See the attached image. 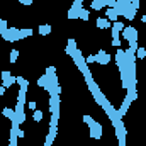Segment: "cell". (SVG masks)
<instances>
[{
    "instance_id": "10",
    "label": "cell",
    "mask_w": 146,
    "mask_h": 146,
    "mask_svg": "<svg viewBox=\"0 0 146 146\" xmlns=\"http://www.w3.org/2000/svg\"><path fill=\"white\" fill-rule=\"evenodd\" d=\"M2 115H3L5 119H10V121H14V119H15V109L3 107V110H2Z\"/></svg>"
},
{
    "instance_id": "22",
    "label": "cell",
    "mask_w": 146,
    "mask_h": 146,
    "mask_svg": "<svg viewBox=\"0 0 146 146\" xmlns=\"http://www.w3.org/2000/svg\"><path fill=\"white\" fill-rule=\"evenodd\" d=\"M42 117H44V115H42V110L36 109L34 112H33V121H34V122H41V121H42Z\"/></svg>"
},
{
    "instance_id": "11",
    "label": "cell",
    "mask_w": 146,
    "mask_h": 146,
    "mask_svg": "<svg viewBox=\"0 0 146 146\" xmlns=\"http://www.w3.org/2000/svg\"><path fill=\"white\" fill-rule=\"evenodd\" d=\"M76 49H78L76 48V41L75 39H68V42H66V53H68V56H72Z\"/></svg>"
},
{
    "instance_id": "26",
    "label": "cell",
    "mask_w": 146,
    "mask_h": 146,
    "mask_svg": "<svg viewBox=\"0 0 146 146\" xmlns=\"http://www.w3.org/2000/svg\"><path fill=\"white\" fill-rule=\"evenodd\" d=\"M139 3H141V0H131V3H129V5H131V9H133V10H138V9H139Z\"/></svg>"
},
{
    "instance_id": "4",
    "label": "cell",
    "mask_w": 146,
    "mask_h": 146,
    "mask_svg": "<svg viewBox=\"0 0 146 146\" xmlns=\"http://www.w3.org/2000/svg\"><path fill=\"white\" fill-rule=\"evenodd\" d=\"M37 87H41V88H44L48 94H51V80H49V76L42 73V75L37 78Z\"/></svg>"
},
{
    "instance_id": "3",
    "label": "cell",
    "mask_w": 146,
    "mask_h": 146,
    "mask_svg": "<svg viewBox=\"0 0 146 146\" xmlns=\"http://www.w3.org/2000/svg\"><path fill=\"white\" fill-rule=\"evenodd\" d=\"M90 138L95 139V141H100V138H102V126L97 121L90 126Z\"/></svg>"
},
{
    "instance_id": "19",
    "label": "cell",
    "mask_w": 146,
    "mask_h": 146,
    "mask_svg": "<svg viewBox=\"0 0 146 146\" xmlns=\"http://www.w3.org/2000/svg\"><path fill=\"white\" fill-rule=\"evenodd\" d=\"M17 60H19V49H10V58H9V61L10 63H17Z\"/></svg>"
},
{
    "instance_id": "32",
    "label": "cell",
    "mask_w": 146,
    "mask_h": 146,
    "mask_svg": "<svg viewBox=\"0 0 146 146\" xmlns=\"http://www.w3.org/2000/svg\"><path fill=\"white\" fill-rule=\"evenodd\" d=\"M141 22H145L146 24V15H141Z\"/></svg>"
},
{
    "instance_id": "6",
    "label": "cell",
    "mask_w": 146,
    "mask_h": 146,
    "mask_svg": "<svg viewBox=\"0 0 146 146\" xmlns=\"http://www.w3.org/2000/svg\"><path fill=\"white\" fill-rule=\"evenodd\" d=\"M95 63H99V65H109L110 63V54H107L104 49H100V51L95 54Z\"/></svg>"
},
{
    "instance_id": "2",
    "label": "cell",
    "mask_w": 146,
    "mask_h": 146,
    "mask_svg": "<svg viewBox=\"0 0 146 146\" xmlns=\"http://www.w3.org/2000/svg\"><path fill=\"white\" fill-rule=\"evenodd\" d=\"M121 37L124 41H138V31L133 27V26H127L124 27V31L121 33Z\"/></svg>"
},
{
    "instance_id": "20",
    "label": "cell",
    "mask_w": 146,
    "mask_h": 146,
    "mask_svg": "<svg viewBox=\"0 0 146 146\" xmlns=\"http://www.w3.org/2000/svg\"><path fill=\"white\" fill-rule=\"evenodd\" d=\"M82 121H83V124H87L88 127H90V126L95 122V121H94V117H92L90 114H83V115H82Z\"/></svg>"
},
{
    "instance_id": "5",
    "label": "cell",
    "mask_w": 146,
    "mask_h": 146,
    "mask_svg": "<svg viewBox=\"0 0 146 146\" xmlns=\"http://www.w3.org/2000/svg\"><path fill=\"white\" fill-rule=\"evenodd\" d=\"M115 63L119 66V70H124L126 68V51L117 48V53H115Z\"/></svg>"
},
{
    "instance_id": "25",
    "label": "cell",
    "mask_w": 146,
    "mask_h": 146,
    "mask_svg": "<svg viewBox=\"0 0 146 146\" xmlns=\"http://www.w3.org/2000/svg\"><path fill=\"white\" fill-rule=\"evenodd\" d=\"M26 106H27V109L33 110V112L37 109V102H36V100H27V104H26Z\"/></svg>"
},
{
    "instance_id": "23",
    "label": "cell",
    "mask_w": 146,
    "mask_h": 146,
    "mask_svg": "<svg viewBox=\"0 0 146 146\" xmlns=\"http://www.w3.org/2000/svg\"><path fill=\"white\" fill-rule=\"evenodd\" d=\"M2 82H3V87H5V88H10V87L15 83V76H9L7 80H2Z\"/></svg>"
},
{
    "instance_id": "29",
    "label": "cell",
    "mask_w": 146,
    "mask_h": 146,
    "mask_svg": "<svg viewBox=\"0 0 146 146\" xmlns=\"http://www.w3.org/2000/svg\"><path fill=\"white\" fill-rule=\"evenodd\" d=\"M17 138H19V139H24V138H26V133H24L22 129H19V131H17Z\"/></svg>"
},
{
    "instance_id": "9",
    "label": "cell",
    "mask_w": 146,
    "mask_h": 146,
    "mask_svg": "<svg viewBox=\"0 0 146 146\" xmlns=\"http://www.w3.org/2000/svg\"><path fill=\"white\" fill-rule=\"evenodd\" d=\"M95 26H97L99 29H109L110 27V21H107V17H97Z\"/></svg>"
},
{
    "instance_id": "12",
    "label": "cell",
    "mask_w": 146,
    "mask_h": 146,
    "mask_svg": "<svg viewBox=\"0 0 146 146\" xmlns=\"http://www.w3.org/2000/svg\"><path fill=\"white\" fill-rule=\"evenodd\" d=\"M78 19H80V21H87V22H88V19H90V10H88V9H85V7H82V9L78 10Z\"/></svg>"
},
{
    "instance_id": "33",
    "label": "cell",
    "mask_w": 146,
    "mask_h": 146,
    "mask_svg": "<svg viewBox=\"0 0 146 146\" xmlns=\"http://www.w3.org/2000/svg\"><path fill=\"white\" fill-rule=\"evenodd\" d=\"M0 100H2V97H0Z\"/></svg>"
},
{
    "instance_id": "31",
    "label": "cell",
    "mask_w": 146,
    "mask_h": 146,
    "mask_svg": "<svg viewBox=\"0 0 146 146\" xmlns=\"http://www.w3.org/2000/svg\"><path fill=\"white\" fill-rule=\"evenodd\" d=\"M5 90H7V88H5V87H3V85H0V97H2V95H3V94H5Z\"/></svg>"
},
{
    "instance_id": "13",
    "label": "cell",
    "mask_w": 146,
    "mask_h": 146,
    "mask_svg": "<svg viewBox=\"0 0 146 146\" xmlns=\"http://www.w3.org/2000/svg\"><path fill=\"white\" fill-rule=\"evenodd\" d=\"M51 29H53V27H51L49 24H41L37 31H39L41 36H49V34H51Z\"/></svg>"
},
{
    "instance_id": "21",
    "label": "cell",
    "mask_w": 146,
    "mask_h": 146,
    "mask_svg": "<svg viewBox=\"0 0 146 146\" xmlns=\"http://www.w3.org/2000/svg\"><path fill=\"white\" fill-rule=\"evenodd\" d=\"M145 58H146V48L139 46L138 51H136V60H145Z\"/></svg>"
},
{
    "instance_id": "24",
    "label": "cell",
    "mask_w": 146,
    "mask_h": 146,
    "mask_svg": "<svg viewBox=\"0 0 146 146\" xmlns=\"http://www.w3.org/2000/svg\"><path fill=\"white\" fill-rule=\"evenodd\" d=\"M44 75H48L49 78H51V76H54V75H56V66H48V68H46V72H44Z\"/></svg>"
},
{
    "instance_id": "17",
    "label": "cell",
    "mask_w": 146,
    "mask_h": 146,
    "mask_svg": "<svg viewBox=\"0 0 146 146\" xmlns=\"http://www.w3.org/2000/svg\"><path fill=\"white\" fill-rule=\"evenodd\" d=\"M90 7H92L94 10H100V9H104L106 5H104L102 0H92V2H90Z\"/></svg>"
},
{
    "instance_id": "30",
    "label": "cell",
    "mask_w": 146,
    "mask_h": 146,
    "mask_svg": "<svg viewBox=\"0 0 146 146\" xmlns=\"http://www.w3.org/2000/svg\"><path fill=\"white\" fill-rule=\"evenodd\" d=\"M19 3H21V5H26V7H27V5H33V0H19Z\"/></svg>"
},
{
    "instance_id": "14",
    "label": "cell",
    "mask_w": 146,
    "mask_h": 146,
    "mask_svg": "<svg viewBox=\"0 0 146 146\" xmlns=\"http://www.w3.org/2000/svg\"><path fill=\"white\" fill-rule=\"evenodd\" d=\"M106 17H107V21H110V22H115L119 15H117V12H115L114 9H107V10H106Z\"/></svg>"
},
{
    "instance_id": "28",
    "label": "cell",
    "mask_w": 146,
    "mask_h": 146,
    "mask_svg": "<svg viewBox=\"0 0 146 146\" xmlns=\"http://www.w3.org/2000/svg\"><path fill=\"white\" fill-rule=\"evenodd\" d=\"M0 76H2V80H7V78H9V76H12V75H10V72H7V70H5V72H2Z\"/></svg>"
},
{
    "instance_id": "15",
    "label": "cell",
    "mask_w": 146,
    "mask_h": 146,
    "mask_svg": "<svg viewBox=\"0 0 146 146\" xmlns=\"http://www.w3.org/2000/svg\"><path fill=\"white\" fill-rule=\"evenodd\" d=\"M60 95H49V107H60Z\"/></svg>"
},
{
    "instance_id": "27",
    "label": "cell",
    "mask_w": 146,
    "mask_h": 146,
    "mask_svg": "<svg viewBox=\"0 0 146 146\" xmlns=\"http://www.w3.org/2000/svg\"><path fill=\"white\" fill-rule=\"evenodd\" d=\"M85 63H87V65H92V63H95V54H88V56L85 58Z\"/></svg>"
},
{
    "instance_id": "7",
    "label": "cell",
    "mask_w": 146,
    "mask_h": 146,
    "mask_svg": "<svg viewBox=\"0 0 146 146\" xmlns=\"http://www.w3.org/2000/svg\"><path fill=\"white\" fill-rule=\"evenodd\" d=\"M31 36H33V29H17L15 31V41H21V39H26Z\"/></svg>"
},
{
    "instance_id": "18",
    "label": "cell",
    "mask_w": 146,
    "mask_h": 146,
    "mask_svg": "<svg viewBox=\"0 0 146 146\" xmlns=\"http://www.w3.org/2000/svg\"><path fill=\"white\" fill-rule=\"evenodd\" d=\"M110 27H112V31H117V33H122L126 26H124V24H122L121 21H115V22H114V24H112Z\"/></svg>"
},
{
    "instance_id": "1",
    "label": "cell",
    "mask_w": 146,
    "mask_h": 146,
    "mask_svg": "<svg viewBox=\"0 0 146 146\" xmlns=\"http://www.w3.org/2000/svg\"><path fill=\"white\" fill-rule=\"evenodd\" d=\"M112 124H114V133H115V138H117L119 145L126 146V136H127V133H126V126H124L122 119H117Z\"/></svg>"
},
{
    "instance_id": "8",
    "label": "cell",
    "mask_w": 146,
    "mask_h": 146,
    "mask_svg": "<svg viewBox=\"0 0 146 146\" xmlns=\"http://www.w3.org/2000/svg\"><path fill=\"white\" fill-rule=\"evenodd\" d=\"M15 83L21 87V90H27V88H29V80L24 78L22 75H17V76H15Z\"/></svg>"
},
{
    "instance_id": "16",
    "label": "cell",
    "mask_w": 146,
    "mask_h": 146,
    "mask_svg": "<svg viewBox=\"0 0 146 146\" xmlns=\"http://www.w3.org/2000/svg\"><path fill=\"white\" fill-rule=\"evenodd\" d=\"M66 19H70V21L78 19V10H76V9H73V7H70V9H68V12H66Z\"/></svg>"
}]
</instances>
